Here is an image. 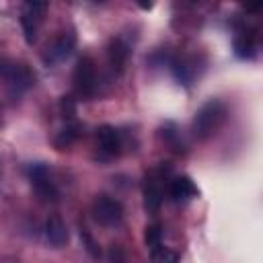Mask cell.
I'll return each mask as SVG.
<instances>
[{"instance_id":"cell-7","label":"cell","mask_w":263,"mask_h":263,"mask_svg":"<svg viewBox=\"0 0 263 263\" xmlns=\"http://www.w3.org/2000/svg\"><path fill=\"white\" fill-rule=\"evenodd\" d=\"M97 144L105 158H113L121 150V136L113 125H101L97 129Z\"/></svg>"},{"instance_id":"cell-8","label":"cell","mask_w":263,"mask_h":263,"mask_svg":"<svg viewBox=\"0 0 263 263\" xmlns=\"http://www.w3.org/2000/svg\"><path fill=\"white\" fill-rule=\"evenodd\" d=\"M74 43H76L74 33H62V35L47 47V51H45V55H43V62H45L47 66H51V64H55V62H62L64 58H68V55L72 53Z\"/></svg>"},{"instance_id":"cell-13","label":"cell","mask_w":263,"mask_h":263,"mask_svg":"<svg viewBox=\"0 0 263 263\" xmlns=\"http://www.w3.org/2000/svg\"><path fill=\"white\" fill-rule=\"evenodd\" d=\"M150 251H152L150 253V261L152 263H179V255L175 251H171L168 247L158 245V247H154Z\"/></svg>"},{"instance_id":"cell-19","label":"cell","mask_w":263,"mask_h":263,"mask_svg":"<svg viewBox=\"0 0 263 263\" xmlns=\"http://www.w3.org/2000/svg\"><path fill=\"white\" fill-rule=\"evenodd\" d=\"M80 236L84 238V242H86V251L92 255V257H99V249H97V245H95V240L84 232V230H80Z\"/></svg>"},{"instance_id":"cell-5","label":"cell","mask_w":263,"mask_h":263,"mask_svg":"<svg viewBox=\"0 0 263 263\" xmlns=\"http://www.w3.org/2000/svg\"><path fill=\"white\" fill-rule=\"evenodd\" d=\"M29 179H31V183H33V187H35V191L41 199H45V201H55L58 199V189H55L53 181L49 179V173H47L45 164H39V162L31 164L29 166Z\"/></svg>"},{"instance_id":"cell-12","label":"cell","mask_w":263,"mask_h":263,"mask_svg":"<svg viewBox=\"0 0 263 263\" xmlns=\"http://www.w3.org/2000/svg\"><path fill=\"white\" fill-rule=\"evenodd\" d=\"M107 55H109V66L117 72L123 70V64L127 60V45L121 41V39H113L109 43V49H107Z\"/></svg>"},{"instance_id":"cell-18","label":"cell","mask_w":263,"mask_h":263,"mask_svg":"<svg viewBox=\"0 0 263 263\" xmlns=\"http://www.w3.org/2000/svg\"><path fill=\"white\" fill-rule=\"evenodd\" d=\"M62 113L66 119H72L74 113H76V105H74V99L72 97H64L62 99Z\"/></svg>"},{"instance_id":"cell-4","label":"cell","mask_w":263,"mask_h":263,"mask_svg":"<svg viewBox=\"0 0 263 263\" xmlns=\"http://www.w3.org/2000/svg\"><path fill=\"white\" fill-rule=\"evenodd\" d=\"M92 218L101 226H117L123 218V208L117 199L109 195H99L92 203Z\"/></svg>"},{"instance_id":"cell-6","label":"cell","mask_w":263,"mask_h":263,"mask_svg":"<svg viewBox=\"0 0 263 263\" xmlns=\"http://www.w3.org/2000/svg\"><path fill=\"white\" fill-rule=\"evenodd\" d=\"M45 8H47V4H43V2H25L23 4L21 25H23V31H25V41L29 45L35 43L37 27H39V21H41V14L45 12Z\"/></svg>"},{"instance_id":"cell-1","label":"cell","mask_w":263,"mask_h":263,"mask_svg":"<svg viewBox=\"0 0 263 263\" xmlns=\"http://www.w3.org/2000/svg\"><path fill=\"white\" fill-rule=\"evenodd\" d=\"M224 113H226L224 111V105L220 101H216V99H212L205 105H201V109L195 113L193 125H191L195 138H199V140L208 138L220 125V121L224 119Z\"/></svg>"},{"instance_id":"cell-3","label":"cell","mask_w":263,"mask_h":263,"mask_svg":"<svg viewBox=\"0 0 263 263\" xmlns=\"http://www.w3.org/2000/svg\"><path fill=\"white\" fill-rule=\"evenodd\" d=\"M74 88L80 97H92L97 90V70L88 55L80 58L74 68Z\"/></svg>"},{"instance_id":"cell-16","label":"cell","mask_w":263,"mask_h":263,"mask_svg":"<svg viewBox=\"0 0 263 263\" xmlns=\"http://www.w3.org/2000/svg\"><path fill=\"white\" fill-rule=\"evenodd\" d=\"M76 136H78V125H76V123H70V125H66V127L58 134V138H55V146H58V148L70 146V144L76 140Z\"/></svg>"},{"instance_id":"cell-10","label":"cell","mask_w":263,"mask_h":263,"mask_svg":"<svg viewBox=\"0 0 263 263\" xmlns=\"http://www.w3.org/2000/svg\"><path fill=\"white\" fill-rule=\"evenodd\" d=\"M168 195H171V199L175 203H185V201H189V199H193L197 195V187L187 175H181V177L171 181Z\"/></svg>"},{"instance_id":"cell-17","label":"cell","mask_w":263,"mask_h":263,"mask_svg":"<svg viewBox=\"0 0 263 263\" xmlns=\"http://www.w3.org/2000/svg\"><path fill=\"white\" fill-rule=\"evenodd\" d=\"M144 240L150 249L162 245V226L160 224H150L146 226V232H144Z\"/></svg>"},{"instance_id":"cell-9","label":"cell","mask_w":263,"mask_h":263,"mask_svg":"<svg viewBox=\"0 0 263 263\" xmlns=\"http://www.w3.org/2000/svg\"><path fill=\"white\" fill-rule=\"evenodd\" d=\"M162 177L160 173H150L146 177V183H144V205L148 212H158L160 203H162V185H160Z\"/></svg>"},{"instance_id":"cell-14","label":"cell","mask_w":263,"mask_h":263,"mask_svg":"<svg viewBox=\"0 0 263 263\" xmlns=\"http://www.w3.org/2000/svg\"><path fill=\"white\" fill-rule=\"evenodd\" d=\"M234 51H236L238 58H253V53H255V43H253V39H251L247 33L238 35V37L234 39Z\"/></svg>"},{"instance_id":"cell-15","label":"cell","mask_w":263,"mask_h":263,"mask_svg":"<svg viewBox=\"0 0 263 263\" xmlns=\"http://www.w3.org/2000/svg\"><path fill=\"white\" fill-rule=\"evenodd\" d=\"M173 74L183 84H191V80H193V68L185 62H173Z\"/></svg>"},{"instance_id":"cell-11","label":"cell","mask_w":263,"mask_h":263,"mask_svg":"<svg viewBox=\"0 0 263 263\" xmlns=\"http://www.w3.org/2000/svg\"><path fill=\"white\" fill-rule=\"evenodd\" d=\"M43 236H45V240H47L51 247H58V249L64 247V245L68 242L66 224H64L60 218H55V216L47 218L45 224H43Z\"/></svg>"},{"instance_id":"cell-2","label":"cell","mask_w":263,"mask_h":263,"mask_svg":"<svg viewBox=\"0 0 263 263\" xmlns=\"http://www.w3.org/2000/svg\"><path fill=\"white\" fill-rule=\"evenodd\" d=\"M0 78L6 80L12 92H23L33 84V74L29 72L27 66L10 60H0Z\"/></svg>"}]
</instances>
